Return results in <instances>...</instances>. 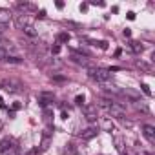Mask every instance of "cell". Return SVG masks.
I'll use <instances>...</instances> for the list:
<instances>
[{"instance_id": "cell-1", "label": "cell", "mask_w": 155, "mask_h": 155, "mask_svg": "<svg viewBox=\"0 0 155 155\" xmlns=\"http://www.w3.org/2000/svg\"><path fill=\"white\" fill-rule=\"evenodd\" d=\"M90 77L104 84V82H108L111 79V71L108 68H97V69H90Z\"/></svg>"}, {"instance_id": "cell-2", "label": "cell", "mask_w": 155, "mask_h": 155, "mask_svg": "<svg viewBox=\"0 0 155 155\" xmlns=\"http://www.w3.org/2000/svg\"><path fill=\"white\" fill-rule=\"evenodd\" d=\"M108 111H110V115H111V117H117V119H120V120H122V119H124V115H126L124 106H122V104H119V102H113V104L110 106V110H108Z\"/></svg>"}, {"instance_id": "cell-3", "label": "cell", "mask_w": 155, "mask_h": 155, "mask_svg": "<svg viewBox=\"0 0 155 155\" xmlns=\"http://www.w3.org/2000/svg\"><path fill=\"white\" fill-rule=\"evenodd\" d=\"M82 108H84V117H86L90 122L97 120V117H99V111H97V106H95V104H84Z\"/></svg>"}, {"instance_id": "cell-4", "label": "cell", "mask_w": 155, "mask_h": 155, "mask_svg": "<svg viewBox=\"0 0 155 155\" xmlns=\"http://www.w3.org/2000/svg\"><path fill=\"white\" fill-rule=\"evenodd\" d=\"M2 88L8 93H18V91H22V84L17 82V81H4L2 82Z\"/></svg>"}, {"instance_id": "cell-5", "label": "cell", "mask_w": 155, "mask_h": 155, "mask_svg": "<svg viewBox=\"0 0 155 155\" xmlns=\"http://www.w3.org/2000/svg\"><path fill=\"white\" fill-rule=\"evenodd\" d=\"M15 26H17V29H24L26 26H31V20H29L28 13H20V15H17V17H15Z\"/></svg>"}, {"instance_id": "cell-6", "label": "cell", "mask_w": 155, "mask_h": 155, "mask_svg": "<svg viewBox=\"0 0 155 155\" xmlns=\"http://www.w3.org/2000/svg\"><path fill=\"white\" fill-rule=\"evenodd\" d=\"M142 135L146 137V140L150 144H155V128L151 124H144L142 126Z\"/></svg>"}, {"instance_id": "cell-7", "label": "cell", "mask_w": 155, "mask_h": 155, "mask_svg": "<svg viewBox=\"0 0 155 155\" xmlns=\"http://www.w3.org/2000/svg\"><path fill=\"white\" fill-rule=\"evenodd\" d=\"M51 102H53V93H49V91H42V93L38 95V104H40L42 108H48Z\"/></svg>"}, {"instance_id": "cell-8", "label": "cell", "mask_w": 155, "mask_h": 155, "mask_svg": "<svg viewBox=\"0 0 155 155\" xmlns=\"http://www.w3.org/2000/svg\"><path fill=\"white\" fill-rule=\"evenodd\" d=\"M51 142H53V137L51 135H44L42 133V139H40V148H38V153H42V151H48L49 150V146H51Z\"/></svg>"}, {"instance_id": "cell-9", "label": "cell", "mask_w": 155, "mask_h": 155, "mask_svg": "<svg viewBox=\"0 0 155 155\" xmlns=\"http://www.w3.org/2000/svg\"><path fill=\"white\" fill-rule=\"evenodd\" d=\"M97 128H86V130H82V133H81V139L82 140H91V139H95L97 137Z\"/></svg>"}, {"instance_id": "cell-10", "label": "cell", "mask_w": 155, "mask_h": 155, "mask_svg": "<svg viewBox=\"0 0 155 155\" xmlns=\"http://www.w3.org/2000/svg\"><path fill=\"white\" fill-rule=\"evenodd\" d=\"M101 130H102V131H110V133H111V131L115 130L113 120H111V119H106V117H104V119H101Z\"/></svg>"}, {"instance_id": "cell-11", "label": "cell", "mask_w": 155, "mask_h": 155, "mask_svg": "<svg viewBox=\"0 0 155 155\" xmlns=\"http://www.w3.org/2000/svg\"><path fill=\"white\" fill-rule=\"evenodd\" d=\"M11 20V11L6 8H0V26H6Z\"/></svg>"}, {"instance_id": "cell-12", "label": "cell", "mask_w": 155, "mask_h": 155, "mask_svg": "<svg viewBox=\"0 0 155 155\" xmlns=\"http://www.w3.org/2000/svg\"><path fill=\"white\" fill-rule=\"evenodd\" d=\"M11 139L9 137H6V139H2V140H0V153H8L9 150H11Z\"/></svg>"}, {"instance_id": "cell-13", "label": "cell", "mask_w": 155, "mask_h": 155, "mask_svg": "<svg viewBox=\"0 0 155 155\" xmlns=\"http://www.w3.org/2000/svg\"><path fill=\"white\" fill-rule=\"evenodd\" d=\"M113 144L117 148V151H124V137L122 135H113Z\"/></svg>"}, {"instance_id": "cell-14", "label": "cell", "mask_w": 155, "mask_h": 155, "mask_svg": "<svg viewBox=\"0 0 155 155\" xmlns=\"http://www.w3.org/2000/svg\"><path fill=\"white\" fill-rule=\"evenodd\" d=\"M71 60H73V62H77V64H82V66H90L88 58H86V57H82V55H79V53H71Z\"/></svg>"}, {"instance_id": "cell-15", "label": "cell", "mask_w": 155, "mask_h": 155, "mask_svg": "<svg viewBox=\"0 0 155 155\" xmlns=\"http://www.w3.org/2000/svg\"><path fill=\"white\" fill-rule=\"evenodd\" d=\"M71 40V35L68 33V31H60L58 35H57V44H68Z\"/></svg>"}, {"instance_id": "cell-16", "label": "cell", "mask_w": 155, "mask_h": 155, "mask_svg": "<svg viewBox=\"0 0 155 155\" xmlns=\"http://www.w3.org/2000/svg\"><path fill=\"white\" fill-rule=\"evenodd\" d=\"M130 49H131L133 53H142V51H144V44L139 42V40H133V42H130Z\"/></svg>"}, {"instance_id": "cell-17", "label": "cell", "mask_w": 155, "mask_h": 155, "mask_svg": "<svg viewBox=\"0 0 155 155\" xmlns=\"http://www.w3.org/2000/svg\"><path fill=\"white\" fill-rule=\"evenodd\" d=\"M62 155H77V146L71 144V142H68L64 146V150H62Z\"/></svg>"}, {"instance_id": "cell-18", "label": "cell", "mask_w": 155, "mask_h": 155, "mask_svg": "<svg viewBox=\"0 0 155 155\" xmlns=\"http://www.w3.org/2000/svg\"><path fill=\"white\" fill-rule=\"evenodd\" d=\"M0 49H4V51L8 53V51H15L17 48H15L13 42H9V40H0Z\"/></svg>"}, {"instance_id": "cell-19", "label": "cell", "mask_w": 155, "mask_h": 155, "mask_svg": "<svg viewBox=\"0 0 155 155\" xmlns=\"http://www.w3.org/2000/svg\"><path fill=\"white\" fill-rule=\"evenodd\" d=\"M22 31H24V33H26L28 37H31V38H35V37L38 35V31H37V29H35L33 26H26V28H24Z\"/></svg>"}, {"instance_id": "cell-20", "label": "cell", "mask_w": 155, "mask_h": 155, "mask_svg": "<svg viewBox=\"0 0 155 155\" xmlns=\"http://www.w3.org/2000/svg\"><path fill=\"white\" fill-rule=\"evenodd\" d=\"M44 122H46L48 126L53 124V117H51V110H49V108H44Z\"/></svg>"}, {"instance_id": "cell-21", "label": "cell", "mask_w": 155, "mask_h": 155, "mask_svg": "<svg viewBox=\"0 0 155 155\" xmlns=\"http://www.w3.org/2000/svg\"><path fill=\"white\" fill-rule=\"evenodd\" d=\"M111 104H113V102H111L110 99H99L95 106H101V108H106V110H110V106H111Z\"/></svg>"}, {"instance_id": "cell-22", "label": "cell", "mask_w": 155, "mask_h": 155, "mask_svg": "<svg viewBox=\"0 0 155 155\" xmlns=\"http://www.w3.org/2000/svg\"><path fill=\"white\" fill-rule=\"evenodd\" d=\"M137 66H139L140 69H144L146 73H151V69H153V68H151L148 62H144V60H137Z\"/></svg>"}, {"instance_id": "cell-23", "label": "cell", "mask_w": 155, "mask_h": 155, "mask_svg": "<svg viewBox=\"0 0 155 155\" xmlns=\"http://www.w3.org/2000/svg\"><path fill=\"white\" fill-rule=\"evenodd\" d=\"M135 108H137L139 111H142V113H148V111H150V108H148L142 101H135Z\"/></svg>"}, {"instance_id": "cell-24", "label": "cell", "mask_w": 155, "mask_h": 155, "mask_svg": "<svg viewBox=\"0 0 155 155\" xmlns=\"http://www.w3.org/2000/svg\"><path fill=\"white\" fill-rule=\"evenodd\" d=\"M75 104H77V106H84V104H86V97H84V95H77V97H75Z\"/></svg>"}, {"instance_id": "cell-25", "label": "cell", "mask_w": 155, "mask_h": 155, "mask_svg": "<svg viewBox=\"0 0 155 155\" xmlns=\"http://www.w3.org/2000/svg\"><path fill=\"white\" fill-rule=\"evenodd\" d=\"M6 62H9V64H20L22 62V58H18V57H6Z\"/></svg>"}, {"instance_id": "cell-26", "label": "cell", "mask_w": 155, "mask_h": 155, "mask_svg": "<svg viewBox=\"0 0 155 155\" xmlns=\"http://www.w3.org/2000/svg\"><path fill=\"white\" fill-rule=\"evenodd\" d=\"M51 79H53L55 82H66V81H68V79H66V77H64V75H53V77H51Z\"/></svg>"}, {"instance_id": "cell-27", "label": "cell", "mask_w": 155, "mask_h": 155, "mask_svg": "<svg viewBox=\"0 0 155 155\" xmlns=\"http://www.w3.org/2000/svg\"><path fill=\"white\" fill-rule=\"evenodd\" d=\"M51 53H53V55H58V53H60V44H53V46H51Z\"/></svg>"}, {"instance_id": "cell-28", "label": "cell", "mask_w": 155, "mask_h": 155, "mask_svg": "<svg viewBox=\"0 0 155 155\" xmlns=\"http://www.w3.org/2000/svg\"><path fill=\"white\" fill-rule=\"evenodd\" d=\"M140 88H142V91H144V95H148V97H151V90H150V86H148V84H142Z\"/></svg>"}, {"instance_id": "cell-29", "label": "cell", "mask_w": 155, "mask_h": 155, "mask_svg": "<svg viewBox=\"0 0 155 155\" xmlns=\"http://www.w3.org/2000/svg\"><path fill=\"white\" fill-rule=\"evenodd\" d=\"M20 108H22V104H20V102H13V104H11V111H18Z\"/></svg>"}, {"instance_id": "cell-30", "label": "cell", "mask_w": 155, "mask_h": 155, "mask_svg": "<svg viewBox=\"0 0 155 155\" xmlns=\"http://www.w3.org/2000/svg\"><path fill=\"white\" fill-rule=\"evenodd\" d=\"M37 18H46V9H40V11H37Z\"/></svg>"}, {"instance_id": "cell-31", "label": "cell", "mask_w": 155, "mask_h": 155, "mask_svg": "<svg viewBox=\"0 0 155 155\" xmlns=\"http://www.w3.org/2000/svg\"><path fill=\"white\" fill-rule=\"evenodd\" d=\"M55 8H57V9H64V2H62V0H57V2H55Z\"/></svg>"}, {"instance_id": "cell-32", "label": "cell", "mask_w": 155, "mask_h": 155, "mask_svg": "<svg viewBox=\"0 0 155 155\" xmlns=\"http://www.w3.org/2000/svg\"><path fill=\"white\" fill-rule=\"evenodd\" d=\"M122 35H124L126 38H130V37H131V29H130V28H126V29L122 31Z\"/></svg>"}, {"instance_id": "cell-33", "label": "cell", "mask_w": 155, "mask_h": 155, "mask_svg": "<svg viewBox=\"0 0 155 155\" xmlns=\"http://www.w3.org/2000/svg\"><path fill=\"white\" fill-rule=\"evenodd\" d=\"M126 17H128V20H135V13H133V11H128Z\"/></svg>"}, {"instance_id": "cell-34", "label": "cell", "mask_w": 155, "mask_h": 155, "mask_svg": "<svg viewBox=\"0 0 155 155\" xmlns=\"http://www.w3.org/2000/svg\"><path fill=\"white\" fill-rule=\"evenodd\" d=\"M28 155H38V148H31V150L28 151Z\"/></svg>"}, {"instance_id": "cell-35", "label": "cell", "mask_w": 155, "mask_h": 155, "mask_svg": "<svg viewBox=\"0 0 155 155\" xmlns=\"http://www.w3.org/2000/svg\"><path fill=\"white\" fill-rule=\"evenodd\" d=\"M68 117H69L68 111H62V113H60V119H62V120H68Z\"/></svg>"}, {"instance_id": "cell-36", "label": "cell", "mask_w": 155, "mask_h": 155, "mask_svg": "<svg viewBox=\"0 0 155 155\" xmlns=\"http://www.w3.org/2000/svg\"><path fill=\"white\" fill-rule=\"evenodd\" d=\"M6 155H20V153H18V151H17L15 148H11V150H9V151H8Z\"/></svg>"}, {"instance_id": "cell-37", "label": "cell", "mask_w": 155, "mask_h": 155, "mask_svg": "<svg viewBox=\"0 0 155 155\" xmlns=\"http://www.w3.org/2000/svg\"><path fill=\"white\" fill-rule=\"evenodd\" d=\"M6 57H8V53L4 49H0V60H6Z\"/></svg>"}, {"instance_id": "cell-38", "label": "cell", "mask_w": 155, "mask_h": 155, "mask_svg": "<svg viewBox=\"0 0 155 155\" xmlns=\"http://www.w3.org/2000/svg\"><path fill=\"white\" fill-rule=\"evenodd\" d=\"M137 155H150V153H146L144 150H140V148H137Z\"/></svg>"}, {"instance_id": "cell-39", "label": "cell", "mask_w": 155, "mask_h": 155, "mask_svg": "<svg viewBox=\"0 0 155 155\" xmlns=\"http://www.w3.org/2000/svg\"><path fill=\"white\" fill-rule=\"evenodd\" d=\"M88 8H90L88 4H81V11H88Z\"/></svg>"}, {"instance_id": "cell-40", "label": "cell", "mask_w": 155, "mask_h": 155, "mask_svg": "<svg viewBox=\"0 0 155 155\" xmlns=\"http://www.w3.org/2000/svg\"><path fill=\"white\" fill-rule=\"evenodd\" d=\"M0 108H6V102H4V99L0 97Z\"/></svg>"}, {"instance_id": "cell-41", "label": "cell", "mask_w": 155, "mask_h": 155, "mask_svg": "<svg viewBox=\"0 0 155 155\" xmlns=\"http://www.w3.org/2000/svg\"><path fill=\"white\" fill-rule=\"evenodd\" d=\"M4 130V122H2V119H0V131Z\"/></svg>"}]
</instances>
